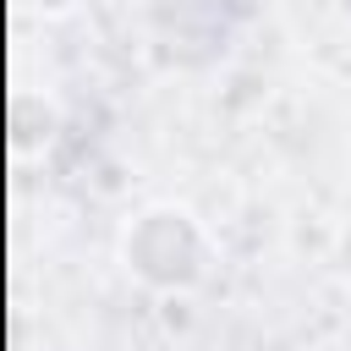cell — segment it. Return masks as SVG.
Here are the masks:
<instances>
[{
  "label": "cell",
  "instance_id": "obj_1",
  "mask_svg": "<svg viewBox=\"0 0 351 351\" xmlns=\"http://www.w3.org/2000/svg\"><path fill=\"white\" fill-rule=\"evenodd\" d=\"M203 258H208V241L186 208H148L126 230V269H137L148 285H165V291L192 285L208 269Z\"/></svg>",
  "mask_w": 351,
  "mask_h": 351
}]
</instances>
